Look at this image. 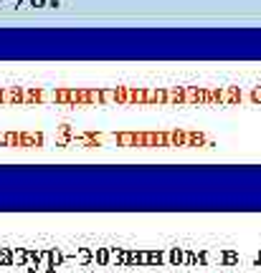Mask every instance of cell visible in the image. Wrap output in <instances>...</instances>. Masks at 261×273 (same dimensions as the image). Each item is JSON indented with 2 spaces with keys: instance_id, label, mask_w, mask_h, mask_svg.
I'll return each instance as SVG.
<instances>
[{
  "instance_id": "obj_1",
  "label": "cell",
  "mask_w": 261,
  "mask_h": 273,
  "mask_svg": "<svg viewBox=\"0 0 261 273\" xmlns=\"http://www.w3.org/2000/svg\"><path fill=\"white\" fill-rule=\"evenodd\" d=\"M167 261H170L172 266H180V263L185 261V258H183V250H180V248H172L170 255H167Z\"/></svg>"
},
{
  "instance_id": "obj_2",
  "label": "cell",
  "mask_w": 261,
  "mask_h": 273,
  "mask_svg": "<svg viewBox=\"0 0 261 273\" xmlns=\"http://www.w3.org/2000/svg\"><path fill=\"white\" fill-rule=\"evenodd\" d=\"M163 261H165L163 250H152V253H147V263H163Z\"/></svg>"
}]
</instances>
